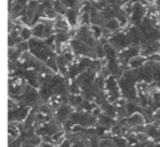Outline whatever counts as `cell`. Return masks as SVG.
Returning <instances> with one entry per match:
<instances>
[{"label":"cell","instance_id":"cell-1","mask_svg":"<svg viewBox=\"0 0 160 147\" xmlns=\"http://www.w3.org/2000/svg\"><path fill=\"white\" fill-rule=\"evenodd\" d=\"M44 29H45V27H44L43 24H38V25H36L35 29L32 30V33L36 37H42V36H44Z\"/></svg>","mask_w":160,"mask_h":147},{"label":"cell","instance_id":"cell-2","mask_svg":"<svg viewBox=\"0 0 160 147\" xmlns=\"http://www.w3.org/2000/svg\"><path fill=\"white\" fill-rule=\"evenodd\" d=\"M100 123H102L104 126H109L114 124V121L109 117H106V116H100Z\"/></svg>","mask_w":160,"mask_h":147},{"label":"cell","instance_id":"cell-3","mask_svg":"<svg viewBox=\"0 0 160 147\" xmlns=\"http://www.w3.org/2000/svg\"><path fill=\"white\" fill-rule=\"evenodd\" d=\"M142 62H143L142 59H134V60H131L130 63H131V66H132V67H137V66H139Z\"/></svg>","mask_w":160,"mask_h":147},{"label":"cell","instance_id":"cell-4","mask_svg":"<svg viewBox=\"0 0 160 147\" xmlns=\"http://www.w3.org/2000/svg\"><path fill=\"white\" fill-rule=\"evenodd\" d=\"M21 35H22V37H23L24 39H27V38H29L31 33H30V31L28 30V29H24V30H22Z\"/></svg>","mask_w":160,"mask_h":147},{"label":"cell","instance_id":"cell-5","mask_svg":"<svg viewBox=\"0 0 160 147\" xmlns=\"http://www.w3.org/2000/svg\"><path fill=\"white\" fill-rule=\"evenodd\" d=\"M42 147H53L51 145V144H48V143H44L43 145H42Z\"/></svg>","mask_w":160,"mask_h":147}]
</instances>
